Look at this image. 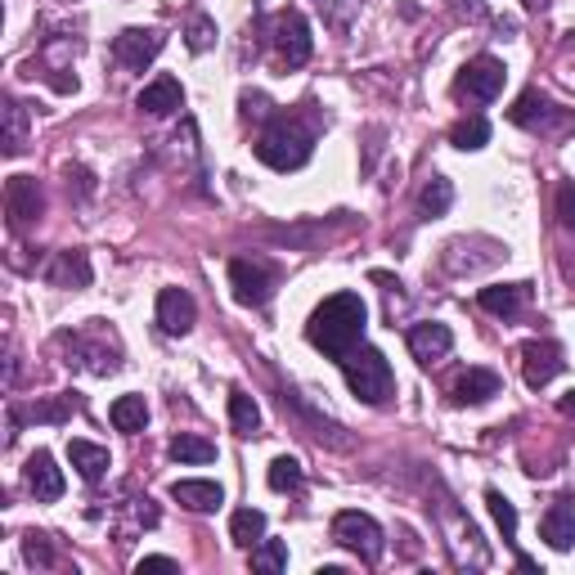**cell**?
I'll return each mask as SVG.
<instances>
[{"label": "cell", "instance_id": "obj_41", "mask_svg": "<svg viewBox=\"0 0 575 575\" xmlns=\"http://www.w3.org/2000/svg\"><path fill=\"white\" fill-rule=\"evenodd\" d=\"M522 6H526V10H535V14H540V10H548V0H522Z\"/></svg>", "mask_w": 575, "mask_h": 575}, {"label": "cell", "instance_id": "obj_34", "mask_svg": "<svg viewBox=\"0 0 575 575\" xmlns=\"http://www.w3.org/2000/svg\"><path fill=\"white\" fill-rule=\"evenodd\" d=\"M211 41H216V23H211L207 14H194V19H189V50L202 54Z\"/></svg>", "mask_w": 575, "mask_h": 575}, {"label": "cell", "instance_id": "obj_12", "mask_svg": "<svg viewBox=\"0 0 575 575\" xmlns=\"http://www.w3.org/2000/svg\"><path fill=\"white\" fill-rule=\"evenodd\" d=\"M50 288H72V293H82V288H91V257L67 248V252H54L50 265L41 270Z\"/></svg>", "mask_w": 575, "mask_h": 575}, {"label": "cell", "instance_id": "obj_11", "mask_svg": "<svg viewBox=\"0 0 575 575\" xmlns=\"http://www.w3.org/2000/svg\"><path fill=\"white\" fill-rule=\"evenodd\" d=\"M562 369H566V359H562V346H557V342L535 337V342L522 346V374H526V387H531V391L548 387Z\"/></svg>", "mask_w": 575, "mask_h": 575}, {"label": "cell", "instance_id": "obj_3", "mask_svg": "<svg viewBox=\"0 0 575 575\" xmlns=\"http://www.w3.org/2000/svg\"><path fill=\"white\" fill-rule=\"evenodd\" d=\"M342 374H346L355 400H365V405H387L396 391V374L387 365V355L378 346H365V342L342 359Z\"/></svg>", "mask_w": 575, "mask_h": 575}, {"label": "cell", "instance_id": "obj_29", "mask_svg": "<svg viewBox=\"0 0 575 575\" xmlns=\"http://www.w3.org/2000/svg\"><path fill=\"white\" fill-rule=\"evenodd\" d=\"M230 422L239 437H257V427H261V409L248 391H230Z\"/></svg>", "mask_w": 575, "mask_h": 575}, {"label": "cell", "instance_id": "obj_20", "mask_svg": "<svg viewBox=\"0 0 575 575\" xmlns=\"http://www.w3.org/2000/svg\"><path fill=\"white\" fill-rule=\"evenodd\" d=\"M171 499L185 503L189 513H216L226 503V490L216 485V481H176L171 485Z\"/></svg>", "mask_w": 575, "mask_h": 575}, {"label": "cell", "instance_id": "obj_21", "mask_svg": "<svg viewBox=\"0 0 575 575\" xmlns=\"http://www.w3.org/2000/svg\"><path fill=\"white\" fill-rule=\"evenodd\" d=\"M540 535H544L548 548H557V553H566V548L575 544V509H571V499L553 503V509L540 518Z\"/></svg>", "mask_w": 575, "mask_h": 575}, {"label": "cell", "instance_id": "obj_2", "mask_svg": "<svg viewBox=\"0 0 575 575\" xmlns=\"http://www.w3.org/2000/svg\"><path fill=\"white\" fill-rule=\"evenodd\" d=\"M257 158L270 167V171H302L311 158H315V126H306L302 117L283 113L274 117L261 139H257Z\"/></svg>", "mask_w": 575, "mask_h": 575}, {"label": "cell", "instance_id": "obj_28", "mask_svg": "<svg viewBox=\"0 0 575 575\" xmlns=\"http://www.w3.org/2000/svg\"><path fill=\"white\" fill-rule=\"evenodd\" d=\"M485 503H490L494 526L503 531V544H513V548H518V509L509 503V494H503V490H485Z\"/></svg>", "mask_w": 575, "mask_h": 575}, {"label": "cell", "instance_id": "obj_32", "mask_svg": "<svg viewBox=\"0 0 575 575\" xmlns=\"http://www.w3.org/2000/svg\"><path fill=\"white\" fill-rule=\"evenodd\" d=\"M171 459H176V463H211V459H216V446L202 441V437H176V441H171Z\"/></svg>", "mask_w": 575, "mask_h": 575}, {"label": "cell", "instance_id": "obj_23", "mask_svg": "<svg viewBox=\"0 0 575 575\" xmlns=\"http://www.w3.org/2000/svg\"><path fill=\"white\" fill-rule=\"evenodd\" d=\"M67 459H72V468L82 472V481H104V472H108V450L104 446H91V441H67Z\"/></svg>", "mask_w": 575, "mask_h": 575}, {"label": "cell", "instance_id": "obj_14", "mask_svg": "<svg viewBox=\"0 0 575 575\" xmlns=\"http://www.w3.org/2000/svg\"><path fill=\"white\" fill-rule=\"evenodd\" d=\"M59 346L67 351L72 369H91V374H113L117 369V355L108 346H91L82 333H59Z\"/></svg>", "mask_w": 575, "mask_h": 575}, {"label": "cell", "instance_id": "obj_18", "mask_svg": "<svg viewBox=\"0 0 575 575\" xmlns=\"http://www.w3.org/2000/svg\"><path fill=\"white\" fill-rule=\"evenodd\" d=\"M477 302H481V311H490L499 320H513L531 302V283H494V288H481Z\"/></svg>", "mask_w": 575, "mask_h": 575}, {"label": "cell", "instance_id": "obj_16", "mask_svg": "<svg viewBox=\"0 0 575 575\" xmlns=\"http://www.w3.org/2000/svg\"><path fill=\"white\" fill-rule=\"evenodd\" d=\"M82 409V400H72V396H50V400H36V405H28V409H10V441L19 437V427L23 422H67L72 414Z\"/></svg>", "mask_w": 575, "mask_h": 575}, {"label": "cell", "instance_id": "obj_22", "mask_svg": "<svg viewBox=\"0 0 575 575\" xmlns=\"http://www.w3.org/2000/svg\"><path fill=\"white\" fill-rule=\"evenodd\" d=\"M490 396H499V374L494 369H468L454 383V405H485Z\"/></svg>", "mask_w": 575, "mask_h": 575}, {"label": "cell", "instance_id": "obj_19", "mask_svg": "<svg viewBox=\"0 0 575 575\" xmlns=\"http://www.w3.org/2000/svg\"><path fill=\"white\" fill-rule=\"evenodd\" d=\"M180 104H185V91H180L176 77H154L149 86L135 95V108L149 113V117H167V113H176Z\"/></svg>", "mask_w": 575, "mask_h": 575}, {"label": "cell", "instance_id": "obj_13", "mask_svg": "<svg viewBox=\"0 0 575 575\" xmlns=\"http://www.w3.org/2000/svg\"><path fill=\"white\" fill-rule=\"evenodd\" d=\"M194 320H198V306L185 288H163L158 293V328L171 337H185L194 328Z\"/></svg>", "mask_w": 575, "mask_h": 575}, {"label": "cell", "instance_id": "obj_35", "mask_svg": "<svg viewBox=\"0 0 575 575\" xmlns=\"http://www.w3.org/2000/svg\"><path fill=\"white\" fill-rule=\"evenodd\" d=\"M23 557L32 562V566H54V548H50V535H28L23 540Z\"/></svg>", "mask_w": 575, "mask_h": 575}, {"label": "cell", "instance_id": "obj_39", "mask_svg": "<svg viewBox=\"0 0 575 575\" xmlns=\"http://www.w3.org/2000/svg\"><path fill=\"white\" fill-rule=\"evenodd\" d=\"M557 409H562V414H566V418H575V391H566V396H562V405H557Z\"/></svg>", "mask_w": 575, "mask_h": 575}, {"label": "cell", "instance_id": "obj_1", "mask_svg": "<svg viewBox=\"0 0 575 575\" xmlns=\"http://www.w3.org/2000/svg\"><path fill=\"white\" fill-rule=\"evenodd\" d=\"M365 324H369V311H365V302H359V293H337L311 315L306 342L315 351H324L328 359H346L359 342H365Z\"/></svg>", "mask_w": 575, "mask_h": 575}, {"label": "cell", "instance_id": "obj_37", "mask_svg": "<svg viewBox=\"0 0 575 575\" xmlns=\"http://www.w3.org/2000/svg\"><path fill=\"white\" fill-rule=\"evenodd\" d=\"M63 180H67V189L77 185V194H82V198H91V189H95V180H91V171H86V167H67V171H63Z\"/></svg>", "mask_w": 575, "mask_h": 575}, {"label": "cell", "instance_id": "obj_6", "mask_svg": "<svg viewBox=\"0 0 575 575\" xmlns=\"http://www.w3.org/2000/svg\"><path fill=\"white\" fill-rule=\"evenodd\" d=\"M333 540H337L342 548H351L359 562H378L383 548H387L383 526H378L369 513H355V509H346V513L333 518Z\"/></svg>", "mask_w": 575, "mask_h": 575}, {"label": "cell", "instance_id": "obj_9", "mask_svg": "<svg viewBox=\"0 0 575 575\" xmlns=\"http://www.w3.org/2000/svg\"><path fill=\"white\" fill-rule=\"evenodd\" d=\"M274 50L288 67H302L311 59V28L302 10H279L274 14Z\"/></svg>", "mask_w": 575, "mask_h": 575}, {"label": "cell", "instance_id": "obj_5", "mask_svg": "<svg viewBox=\"0 0 575 575\" xmlns=\"http://www.w3.org/2000/svg\"><path fill=\"white\" fill-rule=\"evenodd\" d=\"M230 288L239 306H265L279 288V265L265 257H234L230 261Z\"/></svg>", "mask_w": 575, "mask_h": 575}, {"label": "cell", "instance_id": "obj_26", "mask_svg": "<svg viewBox=\"0 0 575 575\" xmlns=\"http://www.w3.org/2000/svg\"><path fill=\"white\" fill-rule=\"evenodd\" d=\"M108 418H113L117 431H130L135 437V431H144V422H149V405H144V396H117Z\"/></svg>", "mask_w": 575, "mask_h": 575}, {"label": "cell", "instance_id": "obj_7", "mask_svg": "<svg viewBox=\"0 0 575 575\" xmlns=\"http://www.w3.org/2000/svg\"><path fill=\"white\" fill-rule=\"evenodd\" d=\"M503 82H509V67H503L494 54H477L472 63H463L459 82H454V95L472 100V104H490L503 91Z\"/></svg>", "mask_w": 575, "mask_h": 575}, {"label": "cell", "instance_id": "obj_4", "mask_svg": "<svg viewBox=\"0 0 575 575\" xmlns=\"http://www.w3.org/2000/svg\"><path fill=\"white\" fill-rule=\"evenodd\" d=\"M509 117H513V126H522V130H535V135H548V139H557V135H571L575 130V113L571 108H562V104H553L544 91H522L518 95V104L509 108Z\"/></svg>", "mask_w": 575, "mask_h": 575}, {"label": "cell", "instance_id": "obj_33", "mask_svg": "<svg viewBox=\"0 0 575 575\" xmlns=\"http://www.w3.org/2000/svg\"><path fill=\"white\" fill-rule=\"evenodd\" d=\"M252 566H257V571H270V575L283 571V566H288V544H283V540H261L257 553H252Z\"/></svg>", "mask_w": 575, "mask_h": 575}, {"label": "cell", "instance_id": "obj_30", "mask_svg": "<svg viewBox=\"0 0 575 575\" xmlns=\"http://www.w3.org/2000/svg\"><path fill=\"white\" fill-rule=\"evenodd\" d=\"M450 144H454V149H463V154L485 149V144H490V122H485V117H463V122L450 130Z\"/></svg>", "mask_w": 575, "mask_h": 575}, {"label": "cell", "instance_id": "obj_38", "mask_svg": "<svg viewBox=\"0 0 575 575\" xmlns=\"http://www.w3.org/2000/svg\"><path fill=\"white\" fill-rule=\"evenodd\" d=\"M135 571H139V575H144V571H180V562H176V557H139Z\"/></svg>", "mask_w": 575, "mask_h": 575}, {"label": "cell", "instance_id": "obj_36", "mask_svg": "<svg viewBox=\"0 0 575 575\" xmlns=\"http://www.w3.org/2000/svg\"><path fill=\"white\" fill-rule=\"evenodd\" d=\"M557 221L566 230H575V180H562L557 185Z\"/></svg>", "mask_w": 575, "mask_h": 575}, {"label": "cell", "instance_id": "obj_10", "mask_svg": "<svg viewBox=\"0 0 575 575\" xmlns=\"http://www.w3.org/2000/svg\"><path fill=\"white\" fill-rule=\"evenodd\" d=\"M41 211H45V194L32 176H10L6 180V216H10V230H28L32 221H41Z\"/></svg>", "mask_w": 575, "mask_h": 575}, {"label": "cell", "instance_id": "obj_27", "mask_svg": "<svg viewBox=\"0 0 575 575\" xmlns=\"http://www.w3.org/2000/svg\"><path fill=\"white\" fill-rule=\"evenodd\" d=\"M230 540H234L239 548H257V544L265 540V513H261V509H239V513L230 518Z\"/></svg>", "mask_w": 575, "mask_h": 575}, {"label": "cell", "instance_id": "obj_15", "mask_svg": "<svg viewBox=\"0 0 575 575\" xmlns=\"http://www.w3.org/2000/svg\"><path fill=\"white\" fill-rule=\"evenodd\" d=\"M405 342H409L418 365H437V359H446L454 351V333L446 324H414Z\"/></svg>", "mask_w": 575, "mask_h": 575}, {"label": "cell", "instance_id": "obj_17", "mask_svg": "<svg viewBox=\"0 0 575 575\" xmlns=\"http://www.w3.org/2000/svg\"><path fill=\"white\" fill-rule=\"evenodd\" d=\"M23 481H28V490L36 494V503H54V499L63 494V472L54 468L50 450H36V454L28 459V468H23Z\"/></svg>", "mask_w": 575, "mask_h": 575}, {"label": "cell", "instance_id": "obj_31", "mask_svg": "<svg viewBox=\"0 0 575 575\" xmlns=\"http://www.w3.org/2000/svg\"><path fill=\"white\" fill-rule=\"evenodd\" d=\"M265 481H270V490H279V494H288V490H297V485H302V463H297L293 454H279V459L270 463Z\"/></svg>", "mask_w": 575, "mask_h": 575}, {"label": "cell", "instance_id": "obj_25", "mask_svg": "<svg viewBox=\"0 0 575 575\" xmlns=\"http://www.w3.org/2000/svg\"><path fill=\"white\" fill-rule=\"evenodd\" d=\"M450 202H454V185L446 176H431L422 185V194H418V216H422V221H437V216L450 211Z\"/></svg>", "mask_w": 575, "mask_h": 575}, {"label": "cell", "instance_id": "obj_40", "mask_svg": "<svg viewBox=\"0 0 575 575\" xmlns=\"http://www.w3.org/2000/svg\"><path fill=\"white\" fill-rule=\"evenodd\" d=\"M468 6V19H477V14H485V0H463Z\"/></svg>", "mask_w": 575, "mask_h": 575}, {"label": "cell", "instance_id": "obj_24", "mask_svg": "<svg viewBox=\"0 0 575 575\" xmlns=\"http://www.w3.org/2000/svg\"><path fill=\"white\" fill-rule=\"evenodd\" d=\"M0 122H6V135H0V144H6V158H19L23 144H28V108L19 100H6Z\"/></svg>", "mask_w": 575, "mask_h": 575}, {"label": "cell", "instance_id": "obj_8", "mask_svg": "<svg viewBox=\"0 0 575 575\" xmlns=\"http://www.w3.org/2000/svg\"><path fill=\"white\" fill-rule=\"evenodd\" d=\"M167 36L158 28H126L113 36V59L126 67V72H144L158 54H163Z\"/></svg>", "mask_w": 575, "mask_h": 575}]
</instances>
